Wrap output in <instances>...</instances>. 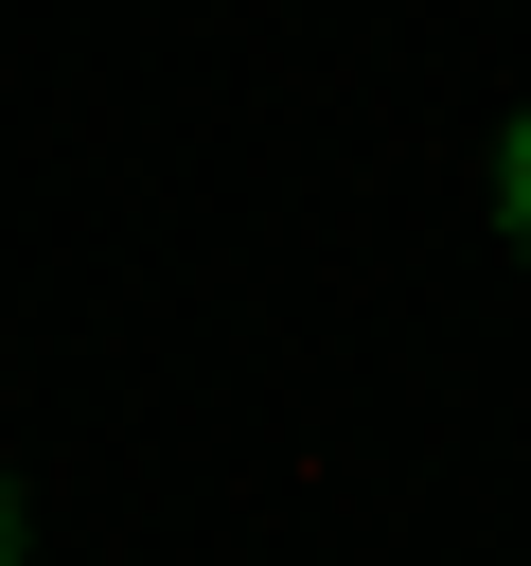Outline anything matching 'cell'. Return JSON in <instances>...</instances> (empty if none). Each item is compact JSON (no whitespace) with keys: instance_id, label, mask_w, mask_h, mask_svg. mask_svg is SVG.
<instances>
[{"instance_id":"obj_1","label":"cell","mask_w":531,"mask_h":566,"mask_svg":"<svg viewBox=\"0 0 531 566\" xmlns=\"http://www.w3.org/2000/svg\"><path fill=\"white\" fill-rule=\"evenodd\" d=\"M496 248H531V106L496 124Z\"/></svg>"},{"instance_id":"obj_2","label":"cell","mask_w":531,"mask_h":566,"mask_svg":"<svg viewBox=\"0 0 531 566\" xmlns=\"http://www.w3.org/2000/svg\"><path fill=\"white\" fill-rule=\"evenodd\" d=\"M0 566H18V495H0Z\"/></svg>"}]
</instances>
